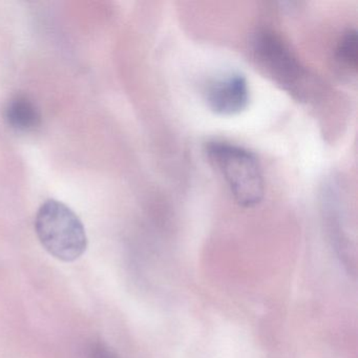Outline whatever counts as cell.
<instances>
[{
    "label": "cell",
    "instance_id": "277c9868",
    "mask_svg": "<svg viewBox=\"0 0 358 358\" xmlns=\"http://www.w3.org/2000/svg\"><path fill=\"white\" fill-rule=\"evenodd\" d=\"M250 99L248 81L240 73H230L215 79L207 85L205 100L217 115L231 116L243 112Z\"/></svg>",
    "mask_w": 358,
    "mask_h": 358
},
{
    "label": "cell",
    "instance_id": "6da1fadb",
    "mask_svg": "<svg viewBox=\"0 0 358 358\" xmlns=\"http://www.w3.org/2000/svg\"><path fill=\"white\" fill-rule=\"evenodd\" d=\"M205 152L223 176L238 205L248 208L261 203L265 194V179L253 152L225 140L207 142Z\"/></svg>",
    "mask_w": 358,
    "mask_h": 358
},
{
    "label": "cell",
    "instance_id": "7a4b0ae2",
    "mask_svg": "<svg viewBox=\"0 0 358 358\" xmlns=\"http://www.w3.org/2000/svg\"><path fill=\"white\" fill-rule=\"evenodd\" d=\"M35 229L45 250L60 261H76L87 250V236L83 222L60 201L48 200L41 205Z\"/></svg>",
    "mask_w": 358,
    "mask_h": 358
},
{
    "label": "cell",
    "instance_id": "52a82bcc",
    "mask_svg": "<svg viewBox=\"0 0 358 358\" xmlns=\"http://www.w3.org/2000/svg\"><path fill=\"white\" fill-rule=\"evenodd\" d=\"M335 59L343 69L354 72L357 70L358 36L355 29H348L339 37L335 49Z\"/></svg>",
    "mask_w": 358,
    "mask_h": 358
},
{
    "label": "cell",
    "instance_id": "5b68a950",
    "mask_svg": "<svg viewBox=\"0 0 358 358\" xmlns=\"http://www.w3.org/2000/svg\"><path fill=\"white\" fill-rule=\"evenodd\" d=\"M324 215L327 229L330 236L335 252L338 255L341 263L345 266L348 271L351 272L354 268L352 261L351 244L345 234L343 225V205L339 201V196H334L332 192L324 194Z\"/></svg>",
    "mask_w": 358,
    "mask_h": 358
},
{
    "label": "cell",
    "instance_id": "8992f818",
    "mask_svg": "<svg viewBox=\"0 0 358 358\" xmlns=\"http://www.w3.org/2000/svg\"><path fill=\"white\" fill-rule=\"evenodd\" d=\"M6 120L18 131H34L41 125V115L36 104L27 96H16L10 100L5 110Z\"/></svg>",
    "mask_w": 358,
    "mask_h": 358
},
{
    "label": "cell",
    "instance_id": "ba28073f",
    "mask_svg": "<svg viewBox=\"0 0 358 358\" xmlns=\"http://www.w3.org/2000/svg\"><path fill=\"white\" fill-rule=\"evenodd\" d=\"M89 358H118L102 343H94L90 348Z\"/></svg>",
    "mask_w": 358,
    "mask_h": 358
},
{
    "label": "cell",
    "instance_id": "3957f363",
    "mask_svg": "<svg viewBox=\"0 0 358 358\" xmlns=\"http://www.w3.org/2000/svg\"><path fill=\"white\" fill-rule=\"evenodd\" d=\"M251 51L257 64L282 89L299 99L309 95V72L280 35L259 31L251 41Z\"/></svg>",
    "mask_w": 358,
    "mask_h": 358
}]
</instances>
